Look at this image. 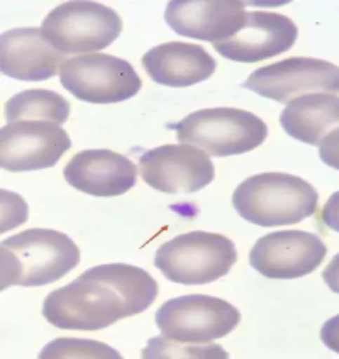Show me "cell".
<instances>
[{"label":"cell","instance_id":"obj_1","mask_svg":"<svg viewBox=\"0 0 339 359\" xmlns=\"http://www.w3.org/2000/svg\"><path fill=\"white\" fill-rule=\"evenodd\" d=\"M157 297V280L142 268L100 264L53 290L43 302V316L58 329L100 330L145 312Z\"/></svg>","mask_w":339,"mask_h":359},{"label":"cell","instance_id":"obj_2","mask_svg":"<svg viewBox=\"0 0 339 359\" xmlns=\"http://www.w3.org/2000/svg\"><path fill=\"white\" fill-rule=\"evenodd\" d=\"M2 290L43 287L63 278L80 263V250L67 234L29 229L2 241Z\"/></svg>","mask_w":339,"mask_h":359},{"label":"cell","instance_id":"obj_3","mask_svg":"<svg viewBox=\"0 0 339 359\" xmlns=\"http://www.w3.org/2000/svg\"><path fill=\"white\" fill-rule=\"evenodd\" d=\"M319 194L309 182L288 173H260L239 183L232 205L248 222L261 227L297 224L316 214Z\"/></svg>","mask_w":339,"mask_h":359},{"label":"cell","instance_id":"obj_4","mask_svg":"<svg viewBox=\"0 0 339 359\" xmlns=\"http://www.w3.org/2000/svg\"><path fill=\"white\" fill-rule=\"evenodd\" d=\"M171 129H175L180 142L197 146L218 158L250 153L268 136L263 119L248 110L231 107L197 110Z\"/></svg>","mask_w":339,"mask_h":359},{"label":"cell","instance_id":"obj_5","mask_svg":"<svg viewBox=\"0 0 339 359\" xmlns=\"http://www.w3.org/2000/svg\"><path fill=\"white\" fill-rule=\"evenodd\" d=\"M238 261L234 243L215 232L180 234L160 246L154 266L180 285H206L222 278Z\"/></svg>","mask_w":339,"mask_h":359},{"label":"cell","instance_id":"obj_6","mask_svg":"<svg viewBox=\"0 0 339 359\" xmlns=\"http://www.w3.org/2000/svg\"><path fill=\"white\" fill-rule=\"evenodd\" d=\"M44 39L63 55L99 53L110 46L122 31L116 11L97 2H65L44 19Z\"/></svg>","mask_w":339,"mask_h":359},{"label":"cell","instance_id":"obj_7","mask_svg":"<svg viewBox=\"0 0 339 359\" xmlns=\"http://www.w3.org/2000/svg\"><path fill=\"white\" fill-rule=\"evenodd\" d=\"M158 329L166 339L211 342L238 327L241 313L230 302L209 295H183L166 300L157 310Z\"/></svg>","mask_w":339,"mask_h":359},{"label":"cell","instance_id":"obj_8","mask_svg":"<svg viewBox=\"0 0 339 359\" xmlns=\"http://www.w3.org/2000/svg\"><path fill=\"white\" fill-rule=\"evenodd\" d=\"M60 81L72 95L90 104H117L133 99L142 85L131 63L102 53L65 61Z\"/></svg>","mask_w":339,"mask_h":359},{"label":"cell","instance_id":"obj_9","mask_svg":"<svg viewBox=\"0 0 339 359\" xmlns=\"http://www.w3.org/2000/svg\"><path fill=\"white\" fill-rule=\"evenodd\" d=\"M243 87L287 104L307 93H339V67L317 58H287L255 70Z\"/></svg>","mask_w":339,"mask_h":359},{"label":"cell","instance_id":"obj_10","mask_svg":"<svg viewBox=\"0 0 339 359\" xmlns=\"http://www.w3.org/2000/svg\"><path fill=\"white\" fill-rule=\"evenodd\" d=\"M140 170L146 185L170 195L195 194L215 177L209 154L192 144H165L146 151Z\"/></svg>","mask_w":339,"mask_h":359},{"label":"cell","instance_id":"obj_11","mask_svg":"<svg viewBox=\"0 0 339 359\" xmlns=\"http://www.w3.org/2000/svg\"><path fill=\"white\" fill-rule=\"evenodd\" d=\"M70 148V136L55 122H12L0 133V165L15 173L51 168Z\"/></svg>","mask_w":339,"mask_h":359},{"label":"cell","instance_id":"obj_12","mask_svg":"<svg viewBox=\"0 0 339 359\" xmlns=\"http://www.w3.org/2000/svg\"><path fill=\"white\" fill-rule=\"evenodd\" d=\"M328 255L319 236L307 231H279L263 236L250 252L251 266L273 280H293L316 271Z\"/></svg>","mask_w":339,"mask_h":359},{"label":"cell","instance_id":"obj_13","mask_svg":"<svg viewBox=\"0 0 339 359\" xmlns=\"http://www.w3.org/2000/svg\"><path fill=\"white\" fill-rule=\"evenodd\" d=\"M246 14L244 2L236 0H171L165 20L180 36L218 44L243 29Z\"/></svg>","mask_w":339,"mask_h":359},{"label":"cell","instance_id":"obj_14","mask_svg":"<svg viewBox=\"0 0 339 359\" xmlns=\"http://www.w3.org/2000/svg\"><path fill=\"white\" fill-rule=\"evenodd\" d=\"M299 29L287 15L275 12H248L246 24L234 38L214 44L224 58L239 63L273 58L295 44Z\"/></svg>","mask_w":339,"mask_h":359},{"label":"cell","instance_id":"obj_15","mask_svg":"<svg viewBox=\"0 0 339 359\" xmlns=\"http://www.w3.org/2000/svg\"><path fill=\"white\" fill-rule=\"evenodd\" d=\"M73 189L93 197H117L136 185L138 168L124 154L109 149L80 151L65 166Z\"/></svg>","mask_w":339,"mask_h":359},{"label":"cell","instance_id":"obj_16","mask_svg":"<svg viewBox=\"0 0 339 359\" xmlns=\"http://www.w3.org/2000/svg\"><path fill=\"white\" fill-rule=\"evenodd\" d=\"M65 55L44 39L39 27L6 31L0 38V67L6 76L24 81H41L56 76Z\"/></svg>","mask_w":339,"mask_h":359},{"label":"cell","instance_id":"obj_17","mask_svg":"<svg viewBox=\"0 0 339 359\" xmlns=\"http://www.w3.org/2000/svg\"><path fill=\"white\" fill-rule=\"evenodd\" d=\"M215 60L199 44H158L142 56V68L157 83L165 87H192L211 79L215 72Z\"/></svg>","mask_w":339,"mask_h":359},{"label":"cell","instance_id":"obj_18","mask_svg":"<svg viewBox=\"0 0 339 359\" xmlns=\"http://www.w3.org/2000/svg\"><path fill=\"white\" fill-rule=\"evenodd\" d=\"M280 124L288 136L310 146L339 126V97L331 93H307L288 102L280 116Z\"/></svg>","mask_w":339,"mask_h":359},{"label":"cell","instance_id":"obj_19","mask_svg":"<svg viewBox=\"0 0 339 359\" xmlns=\"http://www.w3.org/2000/svg\"><path fill=\"white\" fill-rule=\"evenodd\" d=\"M70 102L51 90H26L7 100V124L22 121H46L55 124H65L70 117Z\"/></svg>","mask_w":339,"mask_h":359},{"label":"cell","instance_id":"obj_20","mask_svg":"<svg viewBox=\"0 0 339 359\" xmlns=\"http://www.w3.org/2000/svg\"><path fill=\"white\" fill-rule=\"evenodd\" d=\"M142 358H220L226 359L227 353L218 344L211 342H180L166 339L165 336L153 337L142 349Z\"/></svg>","mask_w":339,"mask_h":359},{"label":"cell","instance_id":"obj_21","mask_svg":"<svg viewBox=\"0 0 339 359\" xmlns=\"http://www.w3.org/2000/svg\"><path fill=\"white\" fill-rule=\"evenodd\" d=\"M41 359L48 358H114L121 354L107 344L90 339H56L39 353Z\"/></svg>","mask_w":339,"mask_h":359},{"label":"cell","instance_id":"obj_22","mask_svg":"<svg viewBox=\"0 0 339 359\" xmlns=\"http://www.w3.org/2000/svg\"><path fill=\"white\" fill-rule=\"evenodd\" d=\"M319 156L331 168L339 170V128L333 129L319 144Z\"/></svg>","mask_w":339,"mask_h":359},{"label":"cell","instance_id":"obj_23","mask_svg":"<svg viewBox=\"0 0 339 359\" xmlns=\"http://www.w3.org/2000/svg\"><path fill=\"white\" fill-rule=\"evenodd\" d=\"M321 341L324 342L326 348L339 354V316H334L322 325Z\"/></svg>","mask_w":339,"mask_h":359},{"label":"cell","instance_id":"obj_24","mask_svg":"<svg viewBox=\"0 0 339 359\" xmlns=\"http://www.w3.org/2000/svg\"><path fill=\"white\" fill-rule=\"evenodd\" d=\"M322 222L329 227L331 231L339 232V191L333 194L326 202L324 209H322Z\"/></svg>","mask_w":339,"mask_h":359},{"label":"cell","instance_id":"obj_25","mask_svg":"<svg viewBox=\"0 0 339 359\" xmlns=\"http://www.w3.org/2000/svg\"><path fill=\"white\" fill-rule=\"evenodd\" d=\"M322 278H324L326 285H328L331 292L339 293V252L329 261L328 268L322 273Z\"/></svg>","mask_w":339,"mask_h":359}]
</instances>
